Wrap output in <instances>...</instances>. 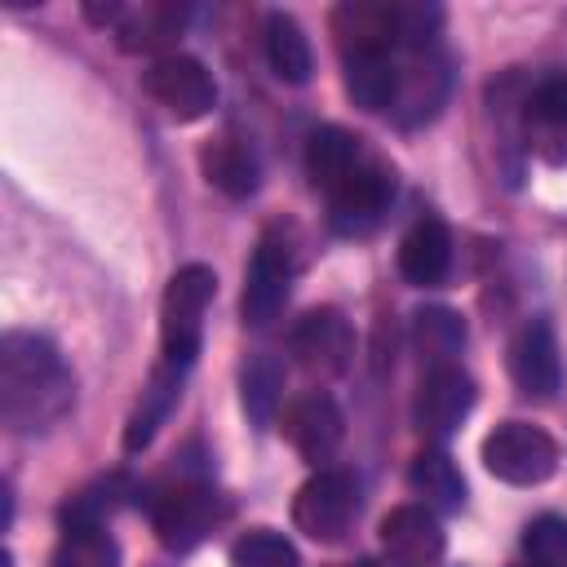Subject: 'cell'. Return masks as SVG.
<instances>
[{"mask_svg":"<svg viewBox=\"0 0 567 567\" xmlns=\"http://www.w3.org/2000/svg\"><path fill=\"white\" fill-rule=\"evenodd\" d=\"M75 408V377L40 332L0 337V416L13 434H44Z\"/></svg>","mask_w":567,"mask_h":567,"instance_id":"obj_1","label":"cell"},{"mask_svg":"<svg viewBox=\"0 0 567 567\" xmlns=\"http://www.w3.org/2000/svg\"><path fill=\"white\" fill-rule=\"evenodd\" d=\"M217 292V275L199 261L173 270L168 288H164V301H159V346H164V359L177 363V368H190L199 346H204V315H208V301Z\"/></svg>","mask_w":567,"mask_h":567,"instance_id":"obj_2","label":"cell"},{"mask_svg":"<svg viewBox=\"0 0 567 567\" xmlns=\"http://www.w3.org/2000/svg\"><path fill=\"white\" fill-rule=\"evenodd\" d=\"M221 518H226V501L199 478H182L151 501V527H155L159 545L173 554L195 549Z\"/></svg>","mask_w":567,"mask_h":567,"instance_id":"obj_3","label":"cell"},{"mask_svg":"<svg viewBox=\"0 0 567 567\" xmlns=\"http://www.w3.org/2000/svg\"><path fill=\"white\" fill-rule=\"evenodd\" d=\"M359 518V483L346 470H319L310 474L292 496V523L319 545L346 540V532Z\"/></svg>","mask_w":567,"mask_h":567,"instance_id":"obj_4","label":"cell"},{"mask_svg":"<svg viewBox=\"0 0 567 567\" xmlns=\"http://www.w3.org/2000/svg\"><path fill=\"white\" fill-rule=\"evenodd\" d=\"M483 465L501 483L536 487L558 470V443L532 421H501L483 439Z\"/></svg>","mask_w":567,"mask_h":567,"instance_id":"obj_5","label":"cell"},{"mask_svg":"<svg viewBox=\"0 0 567 567\" xmlns=\"http://www.w3.org/2000/svg\"><path fill=\"white\" fill-rule=\"evenodd\" d=\"M394 199V173L390 164H381L372 151H363V159L328 190V217L341 235H363L381 221V213Z\"/></svg>","mask_w":567,"mask_h":567,"instance_id":"obj_6","label":"cell"},{"mask_svg":"<svg viewBox=\"0 0 567 567\" xmlns=\"http://www.w3.org/2000/svg\"><path fill=\"white\" fill-rule=\"evenodd\" d=\"M142 89L173 115V120H199L217 106V84L208 66L190 53H164L142 71Z\"/></svg>","mask_w":567,"mask_h":567,"instance_id":"obj_7","label":"cell"},{"mask_svg":"<svg viewBox=\"0 0 567 567\" xmlns=\"http://www.w3.org/2000/svg\"><path fill=\"white\" fill-rule=\"evenodd\" d=\"M292 244L275 230H266L252 248V261L244 270V297H239V310H244V323L252 328H266L284 301H288V288H292Z\"/></svg>","mask_w":567,"mask_h":567,"instance_id":"obj_8","label":"cell"},{"mask_svg":"<svg viewBox=\"0 0 567 567\" xmlns=\"http://www.w3.org/2000/svg\"><path fill=\"white\" fill-rule=\"evenodd\" d=\"M288 354H292L306 372H315V377H337V372H346L350 359H354V332H350V323H346L341 310L319 306V310H306V315L292 323V332H288Z\"/></svg>","mask_w":567,"mask_h":567,"instance_id":"obj_9","label":"cell"},{"mask_svg":"<svg viewBox=\"0 0 567 567\" xmlns=\"http://www.w3.org/2000/svg\"><path fill=\"white\" fill-rule=\"evenodd\" d=\"M381 549L390 567H443L447 536L434 509L425 505H394L381 518Z\"/></svg>","mask_w":567,"mask_h":567,"instance_id":"obj_10","label":"cell"},{"mask_svg":"<svg viewBox=\"0 0 567 567\" xmlns=\"http://www.w3.org/2000/svg\"><path fill=\"white\" fill-rule=\"evenodd\" d=\"M518 133L536 159L554 168L567 164V75H549L523 97Z\"/></svg>","mask_w":567,"mask_h":567,"instance_id":"obj_11","label":"cell"},{"mask_svg":"<svg viewBox=\"0 0 567 567\" xmlns=\"http://www.w3.org/2000/svg\"><path fill=\"white\" fill-rule=\"evenodd\" d=\"M279 430H284V439L297 447L301 461L323 465V461H332V452L341 447L346 416H341V408H337L332 394L306 390V394H297V399L284 408V425H279Z\"/></svg>","mask_w":567,"mask_h":567,"instance_id":"obj_12","label":"cell"},{"mask_svg":"<svg viewBox=\"0 0 567 567\" xmlns=\"http://www.w3.org/2000/svg\"><path fill=\"white\" fill-rule=\"evenodd\" d=\"M509 377L527 399H554L563 385L558 337L549 319H527L509 341Z\"/></svg>","mask_w":567,"mask_h":567,"instance_id":"obj_13","label":"cell"},{"mask_svg":"<svg viewBox=\"0 0 567 567\" xmlns=\"http://www.w3.org/2000/svg\"><path fill=\"white\" fill-rule=\"evenodd\" d=\"M474 408V381L461 363H439L425 368L421 390H416V425L430 439H447Z\"/></svg>","mask_w":567,"mask_h":567,"instance_id":"obj_14","label":"cell"},{"mask_svg":"<svg viewBox=\"0 0 567 567\" xmlns=\"http://www.w3.org/2000/svg\"><path fill=\"white\" fill-rule=\"evenodd\" d=\"M447 97V62L434 44H416V49H403L399 58V102H394V115L403 124H421V120H434L439 106Z\"/></svg>","mask_w":567,"mask_h":567,"instance_id":"obj_15","label":"cell"},{"mask_svg":"<svg viewBox=\"0 0 567 567\" xmlns=\"http://www.w3.org/2000/svg\"><path fill=\"white\" fill-rule=\"evenodd\" d=\"M452 270V230L439 217H416L399 239V275L416 288H439Z\"/></svg>","mask_w":567,"mask_h":567,"instance_id":"obj_16","label":"cell"},{"mask_svg":"<svg viewBox=\"0 0 567 567\" xmlns=\"http://www.w3.org/2000/svg\"><path fill=\"white\" fill-rule=\"evenodd\" d=\"M186 27V4H168V0H151L137 9H124V18L115 22V40L124 53H155L164 58V49L182 35Z\"/></svg>","mask_w":567,"mask_h":567,"instance_id":"obj_17","label":"cell"},{"mask_svg":"<svg viewBox=\"0 0 567 567\" xmlns=\"http://www.w3.org/2000/svg\"><path fill=\"white\" fill-rule=\"evenodd\" d=\"M186 372H190V368H177V363H168V359L155 363V372H151L142 399H137V408H133V416H128V425H124V452H142V447L155 439V430L164 425V416L173 412V403H177V394H182Z\"/></svg>","mask_w":567,"mask_h":567,"instance_id":"obj_18","label":"cell"},{"mask_svg":"<svg viewBox=\"0 0 567 567\" xmlns=\"http://www.w3.org/2000/svg\"><path fill=\"white\" fill-rule=\"evenodd\" d=\"M399 53H372V58H346V93L363 106V111H385L394 115V102H399Z\"/></svg>","mask_w":567,"mask_h":567,"instance_id":"obj_19","label":"cell"},{"mask_svg":"<svg viewBox=\"0 0 567 567\" xmlns=\"http://www.w3.org/2000/svg\"><path fill=\"white\" fill-rule=\"evenodd\" d=\"M408 483L425 501V509H434V514H456L465 505V478H461L456 461L443 447L416 452L412 456V470H408Z\"/></svg>","mask_w":567,"mask_h":567,"instance_id":"obj_20","label":"cell"},{"mask_svg":"<svg viewBox=\"0 0 567 567\" xmlns=\"http://www.w3.org/2000/svg\"><path fill=\"white\" fill-rule=\"evenodd\" d=\"M363 142L354 137V133H346V128H337V124H323V128H315L310 137H306V173H310V182L328 195L359 159H363Z\"/></svg>","mask_w":567,"mask_h":567,"instance_id":"obj_21","label":"cell"},{"mask_svg":"<svg viewBox=\"0 0 567 567\" xmlns=\"http://www.w3.org/2000/svg\"><path fill=\"white\" fill-rule=\"evenodd\" d=\"M266 62L284 84H306L315 71L310 40L292 13H270L266 18Z\"/></svg>","mask_w":567,"mask_h":567,"instance_id":"obj_22","label":"cell"},{"mask_svg":"<svg viewBox=\"0 0 567 567\" xmlns=\"http://www.w3.org/2000/svg\"><path fill=\"white\" fill-rule=\"evenodd\" d=\"M412 341H416L425 368L456 363V354L465 350V319L447 306H425L412 315Z\"/></svg>","mask_w":567,"mask_h":567,"instance_id":"obj_23","label":"cell"},{"mask_svg":"<svg viewBox=\"0 0 567 567\" xmlns=\"http://www.w3.org/2000/svg\"><path fill=\"white\" fill-rule=\"evenodd\" d=\"M199 164H204V177L230 195V199H244L257 190V159L248 155V146H239L235 137H217L199 151Z\"/></svg>","mask_w":567,"mask_h":567,"instance_id":"obj_24","label":"cell"},{"mask_svg":"<svg viewBox=\"0 0 567 567\" xmlns=\"http://www.w3.org/2000/svg\"><path fill=\"white\" fill-rule=\"evenodd\" d=\"M49 567H120V545L106 527H66Z\"/></svg>","mask_w":567,"mask_h":567,"instance_id":"obj_25","label":"cell"},{"mask_svg":"<svg viewBox=\"0 0 567 567\" xmlns=\"http://www.w3.org/2000/svg\"><path fill=\"white\" fill-rule=\"evenodd\" d=\"M279 399H284V368L270 354H257L244 368V412H248V421L257 430H266L279 412Z\"/></svg>","mask_w":567,"mask_h":567,"instance_id":"obj_26","label":"cell"},{"mask_svg":"<svg viewBox=\"0 0 567 567\" xmlns=\"http://www.w3.org/2000/svg\"><path fill=\"white\" fill-rule=\"evenodd\" d=\"M124 478L120 474H111V478H97V483H89V487H80L62 509H58V518H62V532L66 527H106V514L124 501Z\"/></svg>","mask_w":567,"mask_h":567,"instance_id":"obj_27","label":"cell"},{"mask_svg":"<svg viewBox=\"0 0 567 567\" xmlns=\"http://www.w3.org/2000/svg\"><path fill=\"white\" fill-rule=\"evenodd\" d=\"M230 567H301V558L284 532L252 527L230 545Z\"/></svg>","mask_w":567,"mask_h":567,"instance_id":"obj_28","label":"cell"},{"mask_svg":"<svg viewBox=\"0 0 567 567\" xmlns=\"http://www.w3.org/2000/svg\"><path fill=\"white\" fill-rule=\"evenodd\" d=\"M523 554L536 567H567V518L540 514L523 527Z\"/></svg>","mask_w":567,"mask_h":567,"instance_id":"obj_29","label":"cell"},{"mask_svg":"<svg viewBox=\"0 0 567 567\" xmlns=\"http://www.w3.org/2000/svg\"><path fill=\"white\" fill-rule=\"evenodd\" d=\"M350 567H390V563H381V558H359V563H350Z\"/></svg>","mask_w":567,"mask_h":567,"instance_id":"obj_30","label":"cell"},{"mask_svg":"<svg viewBox=\"0 0 567 567\" xmlns=\"http://www.w3.org/2000/svg\"><path fill=\"white\" fill-rule=\"evenodd\" d=\"M523 567H536V563H523Z\"/></svg>","mask_w":567,"mask_h":567,"instance_id":"obj_31","label":"cell"}]
</instances>
